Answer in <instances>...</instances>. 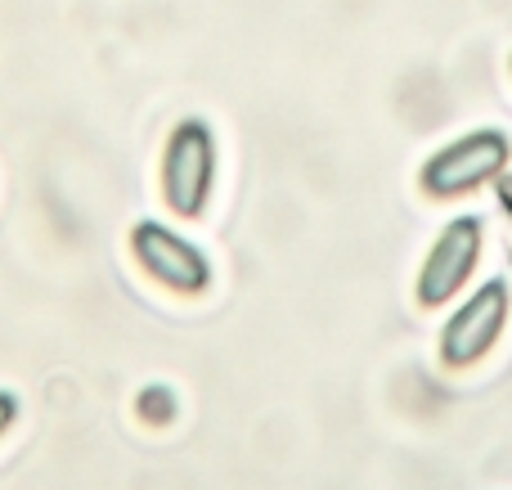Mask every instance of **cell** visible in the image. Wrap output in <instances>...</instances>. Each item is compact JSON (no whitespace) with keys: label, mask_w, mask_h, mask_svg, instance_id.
<instances>
[{"label":"cell","mask_w":512,"mask_h":490,"mask_svg":"<svg viewBox=\"0 0 512 490\" xmlns=\"http://www.w3.org/2000/svg\"><path fill=\"white\" fill-rule=\"evenodd\" d=\"M481 243H486V225L477 216H454L441 234L432 239L423 266L414 275V302L423 311H436V306H450L454 297L468 288L472 270L481 261Z\"/></svg>","instance_id":"obj_5"},{"label":"cell","mask_w":512,"mask_h":490,"mask_svg":"<svg viewBox=\"0 0 512 490\" xmlns=\"http://www.w3.org/2000/svg\"><path fill=\"white\" fill-rule=\"evenodd\" d=\"M131 257L153 284H162L176 297H203L212 288V261L194 239L162 221H135L131 225Z\"/></svg>","instance_id":"obj_4"},{"label":"cell","mask_w":512,"mask_h":490,"mask_svg":"<svg viewBox=\"0 0 512 490\" xmlns=\"http://www.w3.org/2000/svg\"><path fill=\"white\" fill-rule=\"evenodd\" d=\"M495 198H499V207H504V216H508V225H512V176H508V171L495 180Z\"/></svg>","instance_id":"obj_7"},{"label":"cell","mask_w":512,"mask_h":490,"mask_svg":"<svg viewBox=\"0 0 512 490\" xmlns=\"http://www.w3.org/2000/svg\"><path fill=\"white\" fill-rule=\"evenodd\" d=\"M512 320V288L508 279H486L472 297H463L450 311L441 338H436V356L450 374H463V369H477L490 351L504 342Z\"/></svg>","instance_id":"obj_3"},{"label":"cell","mask_w":512,"mask_h":490,"mask_svg":"<svg viewBox=\"0 0 512 490\" xmlns=\"http://www.w3.org/2000/svg\"><path fill=\"white\" fill-rule=\"evenodd\" d=\"M512 144L504 131L495 126H477V131L450 140L445 149H436L432 158L418 167V189L436 203H454V198H468L477 189L495 185L508 171Z\"/></svg>","instance_id":"obj_2"},{"label":"cell","mask_w":512,"mask_h":490,"mask_svg":"<svg viewBox=\"0 0 512 490\" xmlns=\"http://www.w3.org/2000/svg\"><path fill=\"white\" fill-rule=\"evenodd\" d=\"M18 423V396L14 392H0V437Z\"/></svg>","instance_id":"obj_6"},{"label":"cell","mask_w":512,"mask_h":490,"mask_svg":"<svg viewBox=\"0 0 512 490\" xmlns=\"http://www.w3.org/2000/svg\"><path fill=\"white\" fill-rule=\"evenodd\" d=\"M508 72H512V54H508Z\"/></svg>","instance_id":"obj_8"},{"label":"cell","mask_w":512,"mask_h":490,"mask_svg":"<svg viewBox=\"0 0 512 490\" xmlns=\"http://www.w3.org/2000/svg\"><path fill=\"white\" fill-rule=\"evenodd\" d=\"M216 171H221V144L203 117H185L171 126L158 162L162 203L180 221H198L216 194Z\"/></svg>","instance_id":"obj_1"}]
</instances>
